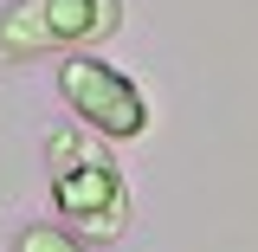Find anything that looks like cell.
I'll list each match as a JSON object with an SVG mask.
<instances>
[{"label":"cell","instance_id":"1","mask_svg":"<svg viewBox=\"0 0 258 252\" xmlns=\"http://www.w3.org/2000/svg\"><path fill=\"white\" fill-rule=\"evenodd\" d=\"M45 175L64 233H78L84 246H110L129 233V175L116 162V142L84 123H64L45 136Z\"/></svg>","mask_w":258,"mask_h":252},{"label":"cell","instance_id":"2","mask_svg":"<svg viewBox=\"0 0 258 252\" xmlns=\"http://www.w3.org/2000/svg\"><path fill=\"white\" fill-rule=\"evenodd\" d=\"M123 32V0H7L0 7V59H71Z\"/></svg>","mask_w":258,"mask_h":252},{"label":"cell","instance_id":"3","mask_svg":"<svg viewBox=\"0 0 258 252\" xmlns=\"http://www.w3.org/2000/svg\"><path fill=\"white\" fill-rule=\"evenodd\" d=\"M52 84H58L71 123L97 129L103 142H136V136H149V123H155L149 91L129 78L123 65H110L103 52H71V59H58Z\"/></svg>","mask_w":258,"mask_h":252},{"label":"cell","instance_id":"4","mask_svg":"<svg viewBox=\"0 0 258 252\" xmlns=\"http://www.w3.org/2000/svg\"><path fill=\"white\" fill-rule=\"evenodd\" d=\"M13 252H91L78 233H64V226H52V220H32V226H20L13 233Z\"/></svg>","mask_w":258,"mask_h":252}]
</instances>
